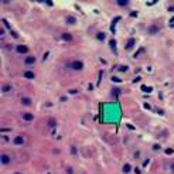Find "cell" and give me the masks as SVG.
Returning <instances> with one entry per match:
<instances>
[{
    "mask_svg": "<svg viewBox=\"0 0 174 174\" xmlns=\"http://www.w3.org/2000/svg\"><path fill=\"white\" fill-rule=\"evenodd\" d=\"M74 71H81V69H84V62L82 61H78V59H75V61H72L71 62V65H69Z\"/></svg>",
    "mask_w": 174,
    "mask_h": 174,
    "instance_id": "1",
    "label": "cell"
},
{
    "mask_svg": "<svg viewBox=\"0 0 174 174\" xmlns=\"http://www.w3.org/2000/svg\"><path fill=\"white\" fill-rule=\"evenodd\" d=\"M17 52H20V54H25V52H28V47L27 45H17Z\"/></svg>",
    "mask_w": 174,
    "mask_h": 174,
    "instance_id": "2",
    "label": "cell"
},
{
    "mask_svg": "<svg viewBox=\"0 0 174 174\" xmlns=\"http://www.w3.org/2000/svg\"><path fill=\"white\" fill-rule=\"evenodd\" d=\"M65 23L67 24H76V18L72 17V16H67L65 17Z\"/></svg>",
    "mask_w": 174,
    "mask_h": 174,
    "instance_id": "3",
    "label": "cell"
},
{
    "mask_svg": "<svg viewBox=\"0 0 174 174\" xmlns=\"http://www.w3.org/2000/svg\"><path fill=\"white\" fill-rule=\"evenodd\" d=\"M159 33V27L157 25H150L149 27V34L150 35H154V34H157Z\"/></svg>",
    "mask_w": 174,
    "mask_h": 174,
    "instance_id": "4",
    "label": "cell"
},
{
    "mask_svg": "<svg viewBox=\"0 0 174 174\" xmlns=\"http://www.w3.org/2000/svg\"><path fill=\"white\" fill-rule=\"evenodd\" d=\"M24 62L27 64V65H33V64H35V58L31 55V57H27L25 59H24Z\"/></svg>",
    "mask_w": 174,
    "mask_h": 174,
    "instance_id": "5",
    "label": "cell"
},
{
    "mask_svg": "<svg viewBox=\"0 0 174 174\" xmlns=\"http://www.w3.org/2000/svg\"><path fill=\"white\" fill-rule=\"evenodd\" d=\"M13 142H14V144H17V146H18V144H23V143H24V137H23V136H17V137H14Z\"/></svg>",
    "mask_w": 174,
    "mask_h": 174,
    "instance_id": "6",
    "label": "cell"
},
{
    "mask_svg": "<svg viewBox=\"0 0 174 174\" xmlns=\"http://www.w3.org/2000/svg\"><path fill=\"white\" fill-rule=\"evenodd\" d=\"M23 119H24L25 122H31V120L34 119V116H33L31 113H28V112H27V113H24V115H23Z\"/></svg>",
    "mask_w": 174,
    "mask_h": 174,
    "instance_id": "7",
    "label": "cell"
},
{
    "mask_svg": "<svg viewBox=\"0 0 174 174\" xmlns=\"http://www.w3.org/2000/svg\"><path fill=\"white\" fill-rule=\"evenodd\" d=\"M10 156H7V154H1V163L3 164H8L10 163Z\"/></svg>",
    "mask_w": 174,
    "mask_h": 174,
    "instance_id": "8",
    "label": "cell"
},
{
    "mask_svg": "<svg viewBox=\"0 0 174 174\" xmlns=\"http://www.w3.org/2000/svg\"><path fill=\"white\" fill-rule=\"evenodd\" d=\"M133 45H135V40H133V38H130V40L126 42V50H132V48H133Z\"/></svg>",
    "mask_w": 174,
    "mask_h": 174,
    "instance_id": "9",
    "label": "cell"
},
{
    "mask_svg": "<svg viewBox=\"0 0 174 174\" xmlns=\"http://www.w3.org/2000/svg\"><path fill=\"white\" fill-rule=\"evenodd\" d=\"M62 40H65V41H72V35H71L69 33H64V34H62Z\"/></svg>",
    "mask_w": 174,
    "mask_h": 174,
    "instance_id": "10",
    "label": "cell"
},
{
    "mask_svg": "<svg viewBox=\"0 0 174 174\" xmlns=\"http://www.w3.org/2000/svg\"><path fill=\"white\" fill-rule=\"evenodd\" d=\"M24 76H25L27 79H33V78H34V72H33V71H25V72H24Z\"/></svg>",
    "mask_w": 174,
    "mask_h": 174,
    "instance_id": "11",
    "label": "cell"
},
{
    "mask_svg": "<svg viewBox=\"0 0 174 174\" xmlns=\"http://www.w3.org/2000/svg\"><path fill=\"white\" fill-rule=\"evenodd\" d=\"M130 171H132V166L130 164H125L123 166V173L127 174V173H130Z\"/></svg>",
    "mask_w": 174,
    "mask_h": 174,
    "instance_id": "12",
    "label": "cell"
},
{
    "mask_svg": "<svg viewBox=\"0 0 174 174\" xmlns=\"http://www.w3.org/2000/svg\"><path fill=\"white\" fill-rule=\"evenodd\" d=\"M21 103L25 105V106H28V105H31V99H30V98H23V99H21Z\"/></svg>",
    "mask_w": 174,
    "mask_h": 174,
    "instance_id": "13",
    "label": "cell"
},
{
    "mask_svg": "<svg viewBox=\"0 0 174 174\" xmlns=\"http://www.w3.org/2000/svg\"><path fill=\"white\" fill-rule=\"evenodd\" d=\"M4 93H8L11 91V85H3V89H1Z\"/></svg>",
    "mask_w": 174,
    "mask_h": 174,
    "instance_id": "14",
    "label": "cell"
},
{
    "mask_svg": "<svg viewBox=\"0 0 174 174\" xmlns=\"http://www.w3.org/2000/svg\"><path fill=\"white\" fill-rule=\"evenodd\" d=\"M55 125H57V122H55V119H52V118H50V119H48V126H50V127H55Z\"/></svg>",
    "mask_w": 174,
    "mask_h": 174,
    "instance_id": "15",
    "label": "cell"
},
{
    "mask_svg": "<svg viewBox=\"0 0 174 174\" xmlns=\"http://www.w3.org/2000/svg\"><path fill=\"white\" fill-rule=\"evenodd\" d=\"M109 45H110V48H112L113 51H116V41H115V40H110Z\"/></svg>",
    "mask_w": 174,
    "mask_h": 174,
    "instance_id": "16",
    "label": "cell"
},
{
    "mask_svg": "<svg viewBox=\"0 0 174 174\" xmlns=\"http://www.w3.org/2000/svg\"><path fill=\"white\" fill-rule=\"evenodd\" d=\"M127 3H129L127 0H118V4L119 6H127Z\"/></svg>",
    "mask_w": 174,
    "mask_h": 174,
    "instance_id": "17",
    "label": "cell"
},
{
    "mask_svg": "<svg viewBox=\"0 0 174 174\" xmlns=\"http://www.w3.org/2000/svg\"><path fill=\"white\" fill-rule=\"evenodd\" d=\"M96 38H98V40H101V41H102V40H103V38H105V34H103V33H98V35H96Z\"/></svg>",
    "mask_w": 174,
    "mask_h": 174,
    "instance_id": "18",
    "label": "cell"
},
{
    "mask_svg": "<svg viewBox=\"0 0 174 174\" xmlns=\"http://www.w3.org/2000/svg\"><path fill=\"white\" fill-rule=\"evenodd\" d=\"M118 71H120V72H126L127 71V67L126 65H123V67H119V69Z\"/></svg>",
    "mask_w": 174,
    "mask_h": 174,
    "instance_id": "19",
    "label": "cell"
},
{
    "mask_svg": "<svg viewBox=\"0 0 174 174\" xmlns=\"http://www.w3.org/2000/svg\"><path fill=\"white\" fill-rule=\"evenodd\" d=\"M142 89H143V91H146V92H150V91H152V88H150V86H144V85L142 86Z\"/></svg>",
    "mask_w": 174,
    "mask_h": 174,
    "instance_id": "20",
    "label": "cell"
},
{
    "mask_svg": "<svg viewBox=\"0 0 174 174\" xmlns=\"http://www.w3.org/2000/svg\"><path fill=\"white\" fill-rule=\"evenodd\" d=\"M153 149H154V150H159V149H160V146H159V144H154V147H153Z\"/></svg>",
    "mask_w": 174,
    "mask_h": 174,
    "instance_id": "21",
    "label": "cell"
},
{
    "mask_svg": "<svg viewBox=\"0 0 174 174\" xmlns=\"http://www.w3.org/2000/svg\"><path fill=\"white\" fill-rule=\"evenodd\" d=\"M71 149H72V150H71V152H72V154H75V153H76V150H75V147H74V146H72V147H71Z\"/></svg>",
    "mask_w": 174,
    "mask_h": 174,
    "instance_id": "22",
    "label": "cell"
},
{
    "mask_svg": "<svg viewBox=\"0 0 174 174\" xmlns=\"http://www.w3.org/2000/svg\"><path fill=\"white\" fill-rule=\"evenodd\" d=\"M67 173H68V174H72V169H68V170H67Z\"/></svg>",
    "mask_w": 174,
    "mask_h": 174,
    "instance_id": "23",
    "label": "cell"
},
{
    "mask_svg": "<svg viewBox=\"0 0 174 174\" xmlns=\"http://www.w3.org/2000/svg\"><path fill=\"white\" fill-rule=\"evenodd\" d=\"M171 170H173V171H174V163H173V164H171Z\"/></svg>",
    "mask_w": 174,
    "mask_h": 174,
    "instance_id": "24",
    "label": "cell"
},
{
    "mask_svg": "<svg viewBox=\"0 0 174 174\" xmlns=\"http://www.w3.org/2000/svg\"><path fill=\"white\" fill-rule=\"evenodd\" d=\"M48 174H50V173H48Z\"/></svg>",
    "mask_w": 174,
    "mask_h": 174,
    "instance_id": "25",
    "label": "cell"
}]
</instances>
